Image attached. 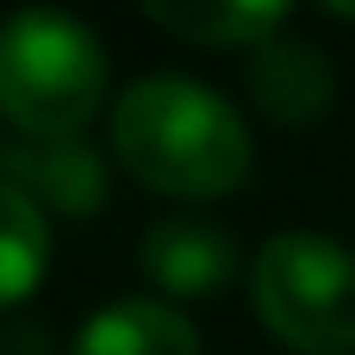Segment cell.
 <instances>
[{"instance_id":"1","label":"cell","mask_w":355,"mask_h":355,"mask_svg":"<svg viewBox=\"0 0 355 355\" xmlns=\"http://www.w3.org/2000/svg\"><path fill=\"white\" fill-rule=\"evenodd\" d=\"M112 156L131 181L168 200H225L250 181L256 144L243 112L187 75H144L112 100Z\"/></svg>"},{"instance_id":"3","label":"cell","mask_w":355,"mask_h":355,"mask_svg":"<svg viewBox=\"0 0 355 355\" xmlns=\"http://www.w3.org/2000/svg\"><path fill=\"white\" fill-rule=\"evenodd\" d=\"M250 306L300 355H355V250L324 231H275L250 262Z\"/></svg>"},{"instance_id":"6","label":"cell","mask_w":355,"mask_h":355,"mask_svg":"<svg viewBox=\"0 0 355 355\" xmlns=\"http://www.w3.org/2000/svg\"><path fill=\"white\" fill-rule=\"evenodd\" d=\"M144 275L156 281V293L175 300H206L218 287H231L237 275V237L212 218H162L144 231V250H137Z\"/></svg>"},{"instance_id":"10","label":"cell","mask_w":355,"mask_h":355,"mask_svg":"<svg viewBox=\"0 0 355 355\" xmlns=\"http://www.w3.org/2000/svg\"><path fill=\"white\" fill-rule=\"evenodd\" d=\"M0 355H56V343H50V331L44 324H6L0 331Z\"/></svg>"},{"instance_id":"5","label":"cell","mask_w":355,"mask_h":355,"mask_svg":"<svg viewBox=\"0 0 355 355\" xmlns=\"http://www.w3.org/2000/svg\"><path fill=\"white\" fill-rule=\"evenodd\" d=\"M243 87H250V106L275 125H318L337 100V69L324 56V44L312 37H268L262 50H250V69H243Z\"/></svg>"},{"instance_id":"4","label":"cell","mask_w":355,"mask_h":355,"mask_svg":"<svg viewBox=\"0 0 355 355\" xmlns=\"http://www.w3.org/2000/svg\"><path fill=\"white\" fill-rule=\"evenodd\" d=\"M0 181H12L44 218H94L112 200V168L87 137H6Z\"/></svg>"},{"instance_id":"7","label":"cell","mask_w":355,"mask_h":355,"mask_svg":"<svg viewBox=\"0 0 355 355\" xmlns=\"http://www.w3.org/2000/svg\"><path fill=\"white\" fill-rule=\"evenodd\" d=\"M69 355H200V331L181 306L125 293L75 331Z\"/></svg>"},{"instance_id":"9","label":"cell","mask_w":355,"mask_h":355,"mask_svg":"<svg viewBox=\"0 0 355 355\" xmlns=\"http://www.w3.org/2000/svg\"><path fill=\"white\" fill-rule=\"evenodd\" d=\"M44 268H50V218L12 181H0V312L31 300Z\"/></svg>"},{"instance_id":"8","label":"cell","mask_w":355,"mask_h":355,"mask_svg":"<svg viewBox=\"0 0 355 355\" xmlns=\"http://www.w3.org/2000/svg\"><path fill=\"white\" fill-rule=\"evenodd\" d=\"M144 19L200 50H262L287 31V6L268 0H144Z\"/></svg>"},{"instance_id":"2","label":"cell","mask_w":355,"mask_h":355,"mask_svg":"<svg viewBox=\"0 0 355 355\" xmlns=\"http://www.w3.org/2000/svg\"><path fill=\"white\" fill-rule=\"evenodd\" d=\"M106 44L75 12L25 6L0 19V119L12 137H81L106 106Z\"/></svg>"}]
</instances>
